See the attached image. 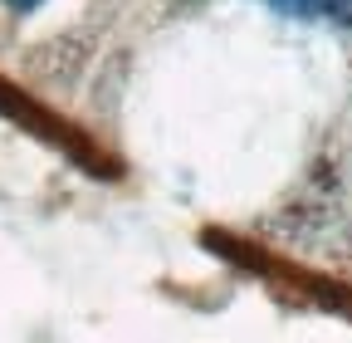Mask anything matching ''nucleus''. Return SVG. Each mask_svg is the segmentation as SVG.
I'll return each instance as SVG.
<instances>
[{"label":"nucleus","instance_id":"1","mask_svg":"<svg viewBox=\"0 0 352 343\" xmlns=\"http://www.w3.org/2000/svg\"><path fill=\"white\" fill-rule=\"evenodd\" d=\"M314 15H352V0H314Z\"/></svg>","mask_w":352,"mask_h":343},{"label":"nucleus","instance_id":"2","mask_svg":"<svg viewBox=\"0 0 352 343\" xmlns=\"http://www.w3.org/2000/svg\"><path fill=\"white\" fill-rule=\"evenodd\" d=\"M6 6H15V10H34L39 0H6Z\"/></svg>","mask_w":352,"mask_h":343}]
</instances>
